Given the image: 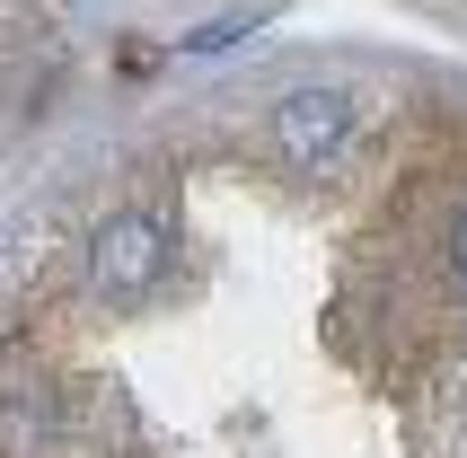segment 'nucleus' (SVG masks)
I'll return each mask as SVG.
<instances>
[{
    "instance_id": "1",
    "label": "nucleus",
    "mask_w": 467,
    "mask_h": 458,
    "mask_svg": "<svg viewBox=\"0 0 467 458\" xmlns=\"http://www.w3.org/2000/svg\"><path fill=\"white\" fill-rule=\"evenodd\" d=\"M88 274H98L106 300H141V291L168 274V221H159V212H115V221L88 238Z\"/></svg>"
},
{
    "instance_id": "2",
    "label": "nucleus",
    "mask_w": 467,
    "mask_h": 458,
    "mask_svg": "<svg viewBox=\"0 0 467 458\" xmlns=\"http://www.w3.org/2000/svg\"><path fill=\"white\" fill-rule=\"evenodd\" d=\"M344 141H353V98H344V88H291L283 98V115H274L283 168H327Z\"/></svg>"
},
{
    "instance_id": "3",
    "label": "nucleus",
    "mask_w": 467,
    "mask_h": 458,
    "mask_svg": "<svg viewBox=\"0 0 467 458\" xmlns=\"http://www.w3.org/2000/svg\"><path fill=\"white\" fill-rule=\"evenodd\" d=\"M450 265H459V291H467V212L450 221Z\"/></svg>"
}]
</instances>
